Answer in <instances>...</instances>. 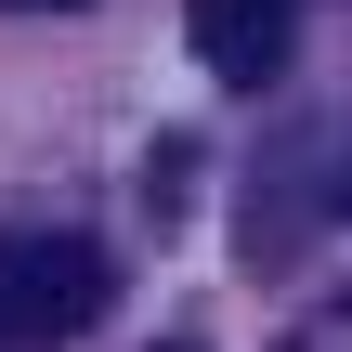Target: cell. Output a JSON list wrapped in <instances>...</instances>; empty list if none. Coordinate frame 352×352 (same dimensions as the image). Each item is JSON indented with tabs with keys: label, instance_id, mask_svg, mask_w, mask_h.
<instances>
[{
	"label": "cell",
	"instance_id": "obj_1",
	"mask_svg": "<svg viewBox=\"0 0 352 352\" xmlns=\"http://www.w3.org/2000/svg\"><path fill=\"white\" fill-rule=\"evenodd\" d=\"M104 314V248L91 235H0V352H52Z\"/></svg>",
	"mask_w": 352,
	"mask_h": 352
},
{
	"label": "cell",
	"instance_id": "obj_2",
	"mask_svg": "<svg viewBox=\"0 0 352 352\" xmlns=\"http://www.w3.org/2000/svg\"><path fill=\"white\" fill-rule=\"evenodd\" d=\"M183 26H196V65L248 91V78H274V52H287V26H300V0H196Z\"/></svg>",
	"mask_w": 352,
	"mask_h": 352
},
{
	"label": "cell",
	"instance_id": "obj_3",
	"mask_svg": "<svg viewBox=\"0 0 352 352\" xmlns=\"http://www.w3.org/2000/svg\"><path fill=\"white\" fill-rule=\"evenodd\" d=\"M327 209H340V222H352V170H340V183H327Z\"/></svg>",
	"mask_w": 352,
	"mask_h": 352
},
{
	"label": "cell",
	"instance_id": "obj_4",
	"mask_svg": "<svg viewBox=\"0 0 352 352\" xmlns=\"http://www.w3.org/2000/svg\"><path fill=\"white\" fill-rule=\"evenodd\" d=\"M13 13H78V0H13Z\"/></svg>",
	"mask_w": 352,
	"mask_h": 352
}]
</instances>
